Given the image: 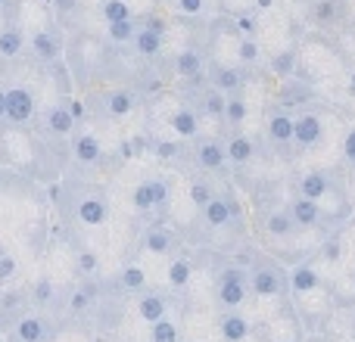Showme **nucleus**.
Segmentation results:
<instances>
[{"instance_id":"nucleus-17","label":"nucleus","mask_w":355,"mask_h":342,"mask_svg":"<svg viewBox=\"0 0 355 342\" xmlns=\"http://www.w3.org/2000/svg\"><path fill=\"white\" fill-rule=\"evenodd\" d=\"M100 156H103V147H100V141L94 134L75 137V159H78L81 165H94V162H100Z\"/></svg>"},{"instance_id":"nucleus-33","label":"nucleus","mask_w":355,"mask_h":342,"mask_svg":"<svg viewBox=\"0 0 355 342\" xmlns=\"http://www.w3.org/2000/svg\"><path fill=\"white\" fill-rule=\"evenodd\" d=\"M0 53L3 56H19L22 53V31L19 28H3L0 31Z\"/></svg>"},{"instance_id":"nucleus-2","label":"nucleus","mask_w":355,"mask_h":342,"mask_svg":"<svg viewBox=\"0 0 355 342\" xmlns=\"http://www.w3.org/2000/svg\"><path fill=\"white\" fill-rule=\"evenodd\" d=\"M246 274H250V293H256V296H277L287 287V277L271 262H259L256 268L246 271Z\"/></svg>"},{"instance_id":"nucleus-22","label":"nucleus","mask_w":355,"mask_h":342,"mask_svg":"<svg viewBox=\"0 0 355 342\" xmlns=\"http://www.w3.org/2000/svg\"><path fill=\"white\" fill-rule=\"evenodd\" d=\"M150 342H181V327L175 318H162L156 324H150Z\"/></svg>"},{"instance_id":"nucleus-36","label":"nucleus","mask_w":355,"mask_h":342,"mask_svg":"<svg viewBox=\"0 0 355 342\" xmlns=\"http://www.w3.org/2000/svg\"><path fill=\"white\" fill-rule=\"evenodd\" d=\"M212 196H215V190H212V183H209V181H193V183H190V199H193L196 208L209 206V199H212Z\"/></svg>"},{"instance_id":"nucleus-13","label":"nucleus","mask_w":355,"mask_h":342,"mask_svg":"<svg viewBox=\"0 0 355 342\" xmlns=\"http://www.w3.org/2000/svg\"><path fill=\"white\" fill-rule=\"evenodd\" d=\"M300 196L302 199H312V202H321L327 193H331V177H327V171H306V174L300 177Z\"/></svg>"},{"instance_id":"nucleus-32","label":"nucleus","mask_w":355,"mask_h":342,"mask_svg":"<svg viewBox=\"0 0 355 342\" xmlns=\"http://www.w3.org/2000/svg\"><path fill=\"white\" fill-rule=\"evenodd\" d=\"M75 268H78V274L94 277L100 271V255L94 249H78L75 252Z\"/></svg>"},{"instance_id":"nucleus-21","label":"nucleus","mask_w":355,"mask_h":342,"mask_svg":"<svg viewBox=\"0 0 355 342\" xmlns=\"http://www.w3.org/2000/svg\"><path fill=\"white\" fill-rule=\"evenodd\" d=\"M225 156L234 162V165H246L252 159V141L243 134H234L231 141L225 143Z\"/></svg>"},{"instance_id":"nucleus-46","label":"nucleus","mask_w":355,"mask_h":342,"mask_svg":"<svg viewBox=\"0 0 355 342\" xmlns=\"http://www.w3.org/2000/svg\"><path fill=\"white\" fill-rule=\"evenodd\" d=\"M175 153H178V147H175V143H168V141L156 143V156H159V159H172Z\"/></svg>"},{"instance_id":"nucleus-47","label":"nucleus","mask_w":355,"mask_h":342,"mask_svg":"<svg viewBox=\"0 0 355 342\" xmlns=\"http://www.w3.org/2000/svg\"><path fill=\"white\" fill-rule=\"evenodd\" d=\"M178 6H181L184 12H190V16H193V12L202 10V0H178Z\"/></svg>"},{"instance_id":"nucleus-14","label":"nucleus","mask_w":355,"mask_h":342,"mask_svg":"<svg viewBox=\"0 0 355 342\" xmlns=\"http://www.w3.org/2000/svg\"><path fill=\"white\" fill-rule=\"evenodd\" d=\"M196 165H200L202 171H212V174L225 171V165H227L225 147H221L218 141H202L200 150H196Z\"/></svg>"},{"instance_id":"nucleus-52","label":"nucleus","mask_w":355,"mask_h":342,"mask_svg":"<svg viewBox=\"0 0 355 342\" xmlns=\"http://www.w3.org/2000/svg\"><path fill=\"white\" fill-rule=\"evenodd\" d=\"M3 255H10V252H6V246H3V243H0V258H3Z\"/></svg>"},{"instance_id":"nucleus-24","label":"nucleus","mask_w":355,"mask_h":342,"mask_svg":"<svg viewBox=\"0 0 355 342\" xmlns=\"http://www.w3.org/2000/svg\"><path fill=\"white\" fill-rule=\"evenodd\" d=\"M106 109H110V116H116V118L128 116V112L135 109V97H131V91H125V87L112 91L110 97H106Z\"/></svg>"},{"instance_id":"nucleus-26","label":"nucleus","mask_w":355,"mask_h":342,"mask_svg":"<svg viewBox=\"0 0 355 342\" xmlns=\"http://www.w3.org/2000/svg\"><path fill=\"white\" fill-rule=\"evenodd\" d=\"M175 72L184 75V78H196V75L202 72V60L196 50H184V53H178L175 60Z\"/></svg>"},{"instance_id":"nucleus-53","label":"nucleus","mask_w":355,"mask_h":342,"mask_svg":"<svg viewBox=\"0 0 355 342\" xmlns=\"http://www.w3.org/2000/svg\"><path fill=\"white\" fill-rule=\"evenodd\" d=\"M259 6H271V0H259Z\"/></svg>"},{"instance_id":"nucleus-16","label":"nucleus","mask_w":355,"mask_h":342,"mask_svg":"<svg viewBox=\"0 0 355 342\" xmlns=\"http://www.w3.org/2000/svg\"><path fill=\"white\" fill-rule=\"evenodd\" d=\"M119 289L128 293V296L147 293V274H144L141 264H135V262L122 264V271H119Z\"/></svg>"},{"instance_id":"nucleus-11","label":"nucleus","mask_w":355,"mask_h":342,"mask_svg":"<svg viewBox=\"0 0 355 342\" xmlns=\"http://www.w3.org/2000/svg\"><path fill=\"white\" fill-rule=\"evenodd\" d=\"M290 289H293L296 296H309V293H315V289H321L318 268H315L312 262L296 264V268L290 271Z\"/></svg>"},{"instance_id":"nucleus-37","label":"nucleus","mask_w":355,"mask_h":342,"mask_svg":"<svg viewBox=\"0 0 355 342\" xmlns=\"http://www.w3.org/2000/svg\"><path fill=\"white\" fill-rule=\"evenodd\" d=\"M150 190H153V212L166 208L168 196H172V190H168V181H162V177H153V181H150Z\"/></svg>"},{"instance_id":"nucleus-51","label":"nucleus","mask_w":355,"mask_h":342,"mask_svg":"<svg viewBox=\"0 0 355 342\" xmlns=\"http://www.w3.org/2000/svg\"><path fill=\"white\" fill-rule=\"evenodd\" d=\"M56 3H60L62 10H72V6H75V0H56Z\"/></svg>"},{"instance_id":"nucleus-49","label":"nucleus","mask_w":355,"mask_h":342,"mask_svg":"<svg viewBox=\"0 0 355 342\" xmlns=\"http://www.w3.org/2000/svg\"><path fill=\"white\" fill-rule=\"evenodd\" d=\"M69 112H72L75 122H78V118H85V106H81V103H72V106H69Z\"/></svg>"},{"instance_id":"nucleus-31","label":"nucleus","mask_w":355,"mask_h":342,"mask_svg":"<svg viewBox=\"0 0 355 342\" xmlns=\"http://www.w3.org/2000/svg\"><path fill=\"white\" fill-rule=\"evenodd\" d=\"M321 258H324L327 264H337L340 258H343V240H340V233H327V237L321 240Z\"/></svg>"},{"instance_id":"nucleus-12","label":"nucleus","mask_w":355,"mask_h":342,"mask_svg":"<svg viewBox=\"0 0 355 342\" xmlns=\"http://www.w3.org/2000/svg\"><path fill=\"white\" fill-rule=\"evenodd\" d=\"M137 314H141V321H147V324H156V321H162L168 314V299L162 293L147 289V293L137 296Z\"/></svg>"},{"instance_id":"nucleus-43","label":"nucleus","mask_w":355,"mask_h":342,"mask_svg":"<svg viewBox=\"0 0 355 342\" xmlns=\"http://www.w3.org/2000/svg\"><path fill=\"white\" fill-rule=\"evenodd\" d=\"M225 103H227V100L221 97L218 91H212V93L206 97V109L212 112V116H225Z\"/></svg>"},{"instance_id":"nucleus-1","label":"nucleus","mask_w":355,"mask_h":342,"mask_svg":"<svg viewBox=\"0 0 355 342\" xmlns=\"http://www.w3.org/2000/svg\"><path fill=\"white\" fill-rule=\"evenodd\" d=\"M215 299L225 312H240L246 299H250V274L240 264H227L215 280Z\"/></svg>"},{"instance_id":"nucleus-57","label":"nucleus","mask_w":355,"mask_h":342,"mask_svg":"<svg viewBox=\"0 0 355 342\" xmlns=\"http://www.w3.org/2000/svg\"><path fill=\"white\" fill-rule=\"evenodd\" d=\"M0 3H3V0H0Z\"/></svg>"},{"instance_id":"nucleus-6","label":"nucleus","mask_w":355,"mask_h":342,"mask_svg":"<svg viewBox=\"0 0 355 342\" xmlns=\"http://www.w3.org/2000/svg\"><path fill=\"white\" fill-rule=\"evenodd\" d=\"M324 137V125H321V116H315V112H302L300 118L293 122V143L302 150L315 147V143Z\"/></svg>"},{"instance_id":"nucleus-15","label":"nucleus","mask_w":355,"mask_h":342,"mask_svg":"<svg viewBox=\"0 0 355 342\" xmlns=\"http://www.w3.org/2000/svg\"><path fill=\"white\" fill-rule=\"evenodd\" d=\"M262 227H265V233H268V237H277V240L293 237V233L300 231V227L293 224V218H290L287 208H275V212H265Z\"/></svg>"},{"instance_id":"nucleus-23","label":"nucleus","mask_w":355,"mask_h":342,"mask_svg":"<svg viewBox=\"0 0 355 342\" xmlns=\"http://www.w3.org/2000/svg\"><path fill=\"white\" fill-rule=\"evenodd\" d=\"M94 299H97V287L94 283H81L72 293V299H69V314H85L94 305Z\"/></svg>"},{"instance_id":"nucleus-7","label":"nucleus","mask_w":355,"mask_h":342,"mask_svg":"<svg viewBox=\"0 0 355 342\" xmlns=\"http://www.w3.org/2000/svg\"><path fill=\"white\" fill-rule=\"evenodd\" d=\"M31 116H35V97H31V91H25V87H12V91H6L3 118L22 125V122H28Z\"/></svg>"},{"instance_id":"nucleus-48","label":"nucleus","mask_w":355,"mask_h":342,"mask_svg":"<svg viewBox=\"0 0 355 342\" xmlns=\"http://www.w3.org/2000/svg\"><path fill=\"white\" fill-rule=\"evenodd\" d=\"M147 28H150V31H156V35H162V31H166V22H162V19H159V16H150Z\"/></svg>"},{"instance_id":"nucleus-39","label":"nucleus","mask_w":355,"mask_h":342,"mask_svg":"<svg viewBox=\"0 0 355 342\" xmlns=\"http://www.w3.org/2000/svg\"><path fill=\"white\" fill-rule=\"evenodd\" d=\"M110 41H116V44L135 41V25H131V19L128 22H112L110 25Z\"/></svg>"},{"instance_id":"nucleus-45","label":"nucleus","mask_w":355,"mask_h":342,"mask_svg":"<svg viewBox=\"0 0 355 342\" xmlns=\"http://www.w3.org/2000/svg\"><path fill=\"white\" fill-rule=\"evenodd\" d=\"M259 56V47L252 41H240V60L243 62H252Z\"/></svg>"},{"instance_id":"nucleus-35","label":"nucleus","mask_w":355,"mask_h":342,"mask_svg":"<svg viewBox=\"0 0 355 342\" xmlns=\"http://www.w3.org/2000/svg\"><path fill=\"white\" fill-rule=\"evenodd\" d=\"M103 16H106V22H128L131 19V6L125 3V0H106L103 3Z\"/></svg>"},{"instance_id":"nucleus-30","label":"nucleus","mask_w":355,"mask_h":342,"mask_svg":"<svg viewBox=\"0 0 355 342\" xmlns=\"http://www.w3.org/2000/svg\"><path fill=\"white\" fill-rule=\"evenodd\" d=\"M312 19L318 25H334L340 19V3L337 0H318V3L312 6Z\"/></svg>"},{"instance_id":"nucleus-50","label":"nucleus","mask_w":355,"mask_h":342,"mask_svg":"<svg viewBox=\"0 0 355 342\" xmlns=\"http://www.w3.org/2000/svg\"><path fill=\"white\" fill-rule=\"evenodd\" d=\"M3 112H6V91H0V118H3Z\"/></svg>"},{"instance_id":"nucleus-44","label":"nucleus","mask_w":355,"mask_h":342,"mask_svg":"<svg viewBox=\"0 0 355 342\" xmlns=\"http://www.w3.org/2000/svg\"><path fill=\"white\" fill-rule=\"evenodd\" d=\"M343 156H346V162H349V165H355V128L343 137Z\"/></svg>"},{"instance_id":"nucleus-25","label":"nucleus","mask_w":355,"mask_h":342,"mask_svg":"<svg viewBox=\"0 0 355 342\" xmlns=\"http://www.w3.org/2000/svg\"><path fill=\"white\" fill-rule=\"evenodd\" d=\"M135 47H137V53H144V56L162 53V35H156V31H150V28L135 31Z\"/></svg>"},{"instance_id":"nucleus-28","label":"nucleus","mask_w":355,"mask_h":342,"mask_svg":"<svg viewBox=\"0 0 355 342\" xmlns=\"http://www.w3.org/2000/svg\"><path fill=\"white\" fill-rule=\"evenodd\" d=\"M31 47H35L37 60H56V53H60V44L53 41L50 31H37V35L31 37Z\"/></svg>"},{"instance_id":"nucleus-27","label":"nucleus","mask_w":355,"mask_h":342,"mask_svg":"<svg viewBox=\"0 0 355 342\" xmlns=\"http://www.w3.org/2000/svg\"><path fill=\"white\" fill-rule=\"evenodd\" d=\"M172 128H175V134H181V137H193L196 131H200L196 112L193 109H178L172 116Z\"/></svg>"},{"instance_id":"nucleus-9","label":"nucleus","mask_w":355,"mask_h":342,"mask_svg":"<svg viewBox=\"0 0 355 342\" xmlns=\"http://www.w3.org/2000/svg\"><path fill=\"white\" fill-rule=\"evenodd\" d=\"M250 321L240 312H221L218 318V339L221 342H246L250 339Z\"/></svg>"},{"instance_id":"nucleus-56","label":"nucleus","mask_w":355,"mask_h":342,"mask_svg":"<svg viewBox=\"0 0 355 342\" xmlns=\"http://www.w3.org/2000/svg\"><path fill=\"white\" fill-rule=\"evenodd\" d=\"M352 93H355V72H352Z\"/></svg>"},{"instance_id":"nucleus-8","label":"nucleus","mask_w":355,"mask_h":342,"mask_svg":"<svg viewBox=\"0 0 355 342\" xmlns=\"http://www.w3.org/2000/svg\"><path fill=\"white\" fill-rule=\"evenodd\" d=\"M75 215H78L81 224L100 227V224H106V218H110V202H106L100 193H87L85 199L75 206Z\"/></svg>"},{"instance_id":"nucleus-41","label":"nucleus","mask_w":355,"mask_h":342,"mask_svg":"<svg viewBox=\"0 0 355 342\" xmlns=\"http://www.w3.org/2000/svg\"><path fill=\"white\" fill-rule=\"evenodd\" d=\"M225 118L227 122H243L246 118V103L243 100H227L225 103Z\"/></svg>"},{"instance_id":"nucleus-42","label":"nucleus","mask_w":355,"mask_h":342,"mask_svg":"<svg viewBox=\"0 0 355 342\" xmlns=\"http://www.w3.org/2000/svg\"><path fill=\"white\" fill-rule=\"evenodd\" d=\"M16 271H19V264H16V258H12V255L0 258V283L12 280V277H16Z\"/></svg>"},{"instance_id":"nucleus-20","label":"nucleus","mask_w":355,"mask_h":342,"mask_svg":"<svg viewBox=\"0 0 355 342\" xmlns=\"http://www.w3.org/2000/svg\"><path fill=\"white\" fill-rule=\"evenodd\" d=\"M190 277H193V262H190L187 255L172 258V264H168V287L184 289L190 283Z\"/></svg>"},{"instance_id":"nucleus-29","label":"nucleus","mask_w":355,"mask_h":342,"mask_svg":"<svg viewBox=\"0 0 355 342\" xmlns=\"http://www.w3.org/2000/svg\"><path fill=\"white\" fill-rule=\"evenodd\" d=\"M47 125H50V131H53V134H72L75 118H72V112H69L66 106H56V109H50Z\"/></svg>"},{"instance_id":"nucleus-54","label":"nucleus","mask_w":355,"mask_h":342,"mask_svg":"<svg viewBox=\"0 0 355 342\" xmlns=\"http://www.w3.org/2000/svg\"><path fill=\"white\" fill-rule=\"evenodd\" d=\"M277 342H300V339H287V336H284V339H277Z\"/></svg>"},{"instance_id":"nucleus-55","label":"nucleus","mask_w":355,"mask_h":342,"mask_svg":"<svg viewBox=\"0 0 355 342\" xmlns=\"http://www.w3.org/2000/svg\"><path fill=\"white\" fill-rule=\"evenodd\" d=\"M352 302H355V277H352Z\"/></svg>"},{"instance_id":"nucleus-34","label":"nucleus","mask_w":355,"mask_h":342,"mask_svg":"<svg viewBox=\"0 0 355 342\" xmlns=\"http://www.w3.org/2000/svg\"><path fill=\"white\" fill-rule=\"evenodd\" d=\"M131 206H135V212H153V190H150V181L137 183V187L131 190Z\"/></svg>"},{"instance_id":"nucleus-3","label":"nucleus","mask_w":355,"mask_h":342,"mask_svg":"<svg viewBox=\"0 0 355 342\" xmlns=\"http://www.w3.org/2000/svg\"><path fill=\"white\" fill-rule=\"evenodd\" d=\"M50 339H53L50 321L37 312L19 314V321L12 324V342H50Z\"/></svg>"},{"instance_id":"nucleus-19","label":"nucleus","mask_w":355,"mask_h":342,"mask_svg":"<svg viewBox=\"0 0 355 342\" xmlns=\"http://www.w3.org/2000/svg\"><path fill=\"white\" fill-rule=\"evenodd\" d=\"M293 122L296 118L290 116V112H275L271 116V122H268V134H271V141L275 143H293Z\"/></svg>"},{"instance_id":"nucleus-40","label":"nucleus","mask_w":355,"mask_h":342,"mask_svg":"<svg viewBox=\"0 0 355 342\" xmlns=\"http://www.w3.org/2000/svg\"><path fill=\"white\" fill-rule=\"evenodd\" d=\"M293 66H296V56L290 53V50L277 53V56H275V62H271V69H275L277 75H290V72H293Z\"/></svg>"},{"instance_id":"nucleus-5","label":"nucleus","mask_w":355,"mask_h":342,"mask_svg":"<svg viewBox=\"0 0 355 342\" xmlns=\"http://www.w3.org/2000/svg\"><path fill=\"white\" fill-rule=\"evenodd\" d=\"M287 212H290V218H293V224L300 227V231H318V227H324V208H321V202L296 196V199L290 202Z\"/></svg>"},{"instance_id":"nucleus-38","label":"nucleus","mask_w":355,"mask_h":342,"mask_svg":"<svg viewBox=\"0 0 355 342\" xmlns=\"http://www.w3.org/2000/svg\"><path fill=\"white\" fill-rule=\"evenodd\" d=\"M215 84L218 91H234L240 84V72L237 69H215Z\"/></svg>"},{"instance_id":"nucleus-4","label":"nucleus","mask_w":355,"mask_h":342,"mask_svg":"<svg viewBox=\"0 0 355 342\" xmlns=\"http://www.w3.org/2000/svg\"><path fill=\"white\" fill-rule=\"evenodd\" d=\"M200 212H202V221H206V227H212V231H218V227H227L234 218H237V215H240V208H237V202H234L231 196H221V193H215L212 199H209V206H202Z\"/></svg>"},{"instance_id":"nucleus-10","label":"nucleus","mask_w":355,"mask_h":342,"mask_svg":"<svg viewBox=\"0 0 355 342\" xmlns=\"http://www.w3.org/2000/svg\"><path fill=\"white\" fill-rule=\"evenodd\" d=\"M141 246L150 252V255H168V252H175L178 237L159 221V224H153V227H150V231L141 237Z\"/></svg>"},{"instance_id":"nucleus-18","label":"nucleus","mask_w":355,"mask_h":342,"mask_svg":"<svg viewBox=\"0 0 355 342\" xmlns=\"http://www.w3.org/2000/svg\"><path fill=\"white\" fill-rule=\"evenodd\" d=\"M53 299H56L53 280H50V277H37V280L31 283V289H28V302L37 308V312H44V308L53 305Z\"/></svg>"}]
</instances>
